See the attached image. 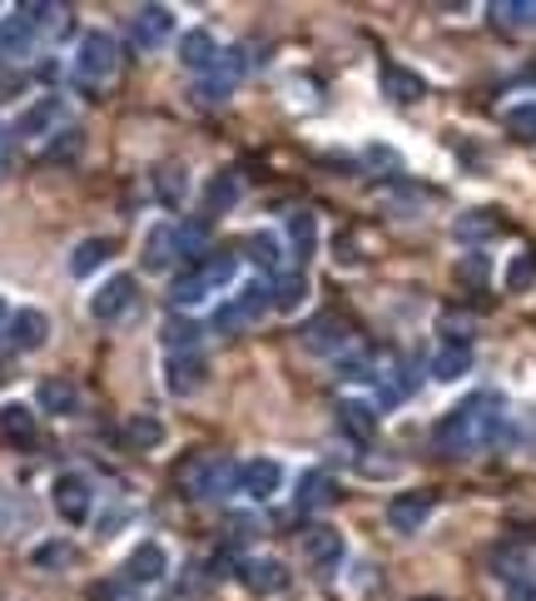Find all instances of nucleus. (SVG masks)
Listing matches in <instances>:
<instances>
[{
    "label": "nucleus",
    "mask_w": 536,
    "mask_h": 601,
    "mask_svg": "<svg viewBox=\"0 0 536 601\" xmlns=\"http://www.w3.org/2000/svg\"><path fill=\"white\" fill-rule=\"evenodd\" d=\"M432 438L447 458H467V452L492 448V442L506 438V403L496 393H472V398H462L437 422Z\"/></svg>",
    "instance_id": "obj_1"
},
{
    "label": "nucleus",
    "mask_w": 536,
    "mask_h": 601,
    "mask_svg": "<svg viewBox=\"0 0 536 601\" xmlns=\"http://www.w3.org/2000/svg\"><path fill=\"white\" fill-rule=\"evenodd\" d=\"M179 482H184V497H194V502H224L244 482V462H234L228 452H208V458L189 462L179 472Z\"/></svg>",
    "instance_id": "obj_2"
},
{
    "label": "nucleus",
    "mask_w": 536,
    "mask_h": 601,
    "mask_svg": "<svg viewBox=\"0 0 536 601\" xmlns=\"http://www.w3.org/2000/svg\"><path fill=\"white\" fill-rule=\"evenodd\" d=\"M115 71H119L115 41H109L105 31H85V35H79V51H75V61H69V75H75L79 90H105V85L115 81Z\"/></svg>",
    "instance_id": "obj_3"
},
{
    "label": "nucleus",
    "mask_w": 536,
    "mask_h": 601,
    "mask_svg": "<svg viewBox=\"0 0 536 601\" xmlns=\"http://www.w3.org/2000/svg\"><path fill=\"white\" fill-rule=\"evenodd\" d=\"M274 309V283H264V279H254V283H244V289L234 293V299L218 309V329L224 333H238V329H248V323H258L264 313Z\"/></svg>",
    "instance_id": "obj_4"
},
{
    "label": "nucleus",
    "mask_w": 536,
    "mask_h": 601,
    "mask_svg": "<svg viewBox=\"0 0 536 601\" xmlns=\"http://www.w3.org/2000/svg\"><path fill=\"white\" fill-rule=\"evenodd\" d=\"M50 497H55V512L69 522V527L89 522V507H95V487H89L85 472H60L55 487H50Z\"/></svg>",
    "instance_id": "obj_5"
},
{
    "label": "nucleus",
    "mask_w": 536,
    "mask_h": 601,
    "mask_svg": "<svg viewBox=\"0 0 536 601\" xmlns=\"http://www.w3.org/2000/svg\"><path fill=\"white\" fill-rule=\"evenodd\" d=\"M135 273H115L109 283H99L95 293H89V319L95 323H119L129 309H135Z\"/></svg>",
    "instance_id": "obj_6"
},
{
    "label": "nucleus",
    "mask_w": 536,
    "mask_h": 601,
    "mask_svg": "<svg viewBox=\"0 0 536 601\" xmlns=\"http://www.w3.org/2000/svg\"><path fill=\"white\" fill-rule=\"evenodd\" d=\"M164 571H169V551L159 547V541H139V547L125 557L119 577H125L135 591H144V587H159V581H164Z\"/></svg>",
    "instance_id": "obj_7"
},
{
    "label": "nucleus",
    "mask_w": 536,
    "mask_h": 601,
    "mask_svg": "<svg viewBox=\"0 0 536 601\" xmlns=\"http://www.w3.org/2000/svg\"><path fill=\"white\" fill-rule=\"evenodd\" d=\"M303 348L323 353V358L347 353V348H353V329H347V319H337V313H318V319L303 329Z\"/></svg>",
    "instance_id": "obj_8"
},
{
    "label": "nucleus",
    "mask_w": 536,
    "mask_h": 601,
    "mask_svg": "<svg viewBox=\"0 0 536 601\" xmlns=\"http://www.w3.org/2000/svg\"><path fill=\"white\" fill-rule=\"evenodd\" d=\"M204 378H208V363L199 358V348L194 353H169L164 358V388L174 393V398H194V393L204 388Z\"/></svg>",
    "instance_id": "obj_9"
},
{
    "label": "nucleus",
    "mask_w": 536,
    "mask_h": 601,
    "mask_svg": "<svg viewBox=\"0 0 536 601\" xmlns=\"http://www.w3.org/2000/svg\"><path fill=\"white\" fill-rule=\"evenodd\" d=\"M179 259H189L184 239H179V224H154V229L144 234V269L149 273H169Z\"/></svg>",
    "instance_id": "obj_10"
},
{
    "label": "nucleus",
    "mask_w": 536,
    "mask_h": 601,
    "mask_svg": "<svg viewBox=\"0 0 536 601\" xmlns=\"http://www.w3.org/2000/svg\"><path fill=\"white\" fill-rule=\"evenodd\" d=\"M169 35H174V11L169 6H139L135 21H129V41L139 51H159Z\"/></svg>",
    "instance_id": "obj_11"
},
{
    "label": "nucleus",
    "mask_w": 536,
    "mask_h": 601,
    "mask_svg": "<svg viewBox=\"0 0 536 601\" xmlns=\"http://www.w3.org/2000/svg\"><path fill=\"white\" fill-rule=\"evenodd\" d=\"M45 339H50V319L40 309L10 313V323H6V348L10 353H35V348H45Z\"/></svg>",
    "instance_id": "obj_12"
},
{
    "label": "nucleus",
    "mask_w": 536,
    "mask_h": 601,
    "mask_svg": "<svg viewBox=\"0 0 536 601\" xmlns=\"http://www.w3.org/2000/svg\"><path fill=\"white\" fill-rule=\"evenodd\" d=\"M432 492H397L393 502H387V527L403 532V537H412V532H422V522L432 517Z\"/></svg>",
    "instance_id": "obj_13"
},
{
    "label": "nucleus",
    "mask_w": 536,
    "mask_h": 601,
    "mask_svg": "<svg viewBox=\"0 0 536 601\" xmlns=\"http://www.w3.org/2000/svg\"><path fill=\"white\" fill-rule=\"evenodd\" d=\"M60 120H65V100H60V95H45V100H35L15 120V135H25V140H45V135H60Z\"/></svg>",
    "instance_id": "obj_14"
},
{
    "label": "nucleus",
    "mask_w": 536,
    "mask_h": 601,
    "mask_svg": "<svg viewBox=\"0 0 536 601\" xmlns=\"http://www.w3.org/2000/svg\"><path fill=\"white\" fill-rule=\"evenodd\" d=\"M278 487H283V462H274V458L244 462V482H238V492H248L254 502H268Z\"/></svg>",
    "instance_id": "obj_15"
},
{
    "label": "nucleus",
    "mask_w": 536,
    "mask_h": 601,
    "mask_svg": "<svg viewBox=\"0 0 536 601\" xmlns=\"http://www.w3.org/2000/svg\"><path fill=\"white\" fill-rule=\"evenodd\" d=\"M238 577H244V587H248V591H258V597H268V591H283V587H288L283 561H274V557H254V561H244V567H238Z\"/></svg>",
    "instance_id": "obj_16"
},
{
    "label": "nucleus",
    "mask_w": 536,
    "mask_h": 601,
    "mask_svg": "<svg viewBox=\"0 0 536 601\" xmlns=\"http://www.w3.org/2000/svg\"><path fill=\"white\" fill-rule=\"evenodd\" d=\"M218 41L208 31H189L184 41H179V61L189 65V71H199V75H214V65H218Z\"/></svg>",
    "instance_id": "obj_17"
},
{
    "label": "nucleus",
    "mask_w": 536,
    "mask_h": 601,
    "mask_svg": "<svg viewBox=\"0 0 536 601\" xmlns=\"http://www.w3.org/2000/svg\"><path fill=\"white\" fill-rule=\"evenodd\" d=\"M462 373H472V343L447 339L442 348L432 353V378H437V383H457Z\"/></svg>",
    "instance_id": "obj_18"
},
{
    "label": "nucleus",
    "mask_w": 536,
    "mask_h": 601,
    "mask_svg": "<svg viewBox=\"0 0 536 601\" xmlns=\"http://www.w3.org/2000/svg\"><path fill=\"white\" fill-rule=\"evenodd\" d=\"M303 557L313 561L318 571H333L337 561H343V537H337L333 527H313V532L303 537Z\"/></svg>",
    "instance_id": "obj_19"
},
{
    "label": "nucleus",
    "mask_w": 536,
    "mask_h": 601,
    "mask_svg": "<svg viewBox=\"0 0 536 601\" xmlns=\"http://www.w3.org/2000/svg\"><path fill=\"white\" fill-rule=\"evenodd\" d=\"M35 41H40V31L25 21V11H15V15L0 21V55H30L35 51Z\"/></svg>",
    "instance_id": "obj_20"
},
{
    "label": "nucleus",
    "mask_w": 536,
    "mask_h": 601,
    "mask_svg": "<svg viewBox=\"0 0 536 601\" xmlns=\"http://www.w3.org/2000/svg\"><path fill=\"white\" fill-rule=\"evenodd\" d=\"M40 412H55V418H69V412H79V388L65 378H45L40 383Z\"/></svg>",
    "instance_id": "obj_21"
},
{
    "label": "nucleus",
    "mask_w": 536,
    "mask_h": 601,
    "mask_svg": "<svg viewBox=\"0 0 536 601\" xmlns=\"http://www.w3.org/2000/svg\"><path fill=\"white\" fill-rule=\"evenodd\" d=\"M337 502V482L328 477V472H303V482H298V507L303 512H323Z\"/></svg>",
    "instance_id": "obj_22"
},
{
    "label": "nucleus",
    "mask_w": 536,
    "mask_h": 601,
    "mask_svg": "<svg viewBox=\"0 0 536 601\" xmlns=\"http://www.w3.org/2000/svg\"><path fill=\"white\" fill-rule=\"evenodd\" d=\"M383 95L387 100H397V105H417L427 95V85H422V75L403 71V65H387L383 71Z\"/></svg>",
    "instance_id": "obj_23"
},
{
    "label": "nucleus",
    "mask_w": 536,
    "mask_h": 601,
    "mask_svg": "<svg viewBox=\"0 0 536 601\" xmlns=\"http://www.w3.org/2000/svg\"><path fill=\"white\" fill-rule=\"evenodd\" d=\"M194 273L199 279H204V289L208 293H218V289H228V283H234V273H238V254H204V259L194 264Z\"/></svg>",
    "instance_id": "obj_24"
},
{
    "label": "nucleus",
    "mask_w": 536,
    "mask_h": 601,
    "mask_svg": "<svg viewBox=\"0 0 536 601\" xmlns=\"http://www.w3.org/2000/svg\"><path fill=\"white\" fill-rule=\"evenodd\" d=\"M0 438L30 448V442H35V412H30L25 403H6V408H0Z\"/></svg>",
    "instance_id": "obj_25"
},
{
    "label": "nucleus",
    "mask_w": 536,
    "mask_h": 601,
    "mask_svg": "<svg viewBox=\"0 0 536 601\" xmlns=\"http://www.w3.org/2000/svg\"><path fill=\"white\" fill-rule=\"evenodd\" d=\"M119 432H125V442H129V448H139V452H149V448H159V442H164V422L149 418V412H129Z\"/></svg>",
    "instance_id": "obj_26"
},
{
    "label": "nucleus",
    "mask_w": 536,
    "mask_h": 601,
    "mask_svg": "<svg viewBox=\"0 0 536 601\" xmlns=\"http://www.w3.org/2000/svg\"><path fill=\"white\" fill-rule=\"evenodd\" d=\"M492 21L502 31H536V0H496Z\"/></svg>",
    "instance_id": "obj_27"
},
{
    "label": "nucleus",
    "mask_w": 536,
    "mask_h": 601,
    "mask_svg": "<svg viewBox=\"0 0 536 601\" xmlns=\"http://www.w3.org/2000/svg\"><path fill=\"white\" fill-rule=\"evenodd\" d=\"M105 259H109V239H79L69 249V279H89Z\"/></svg>",
    "instance_id": "obj_28"
},
{
    "label": "nucleus",
    "mask_w": 536,
    "mask_h": 601,
    "mask_svg": "<svg viewBox=\"0 0 536 601\" xmlns=\"http://www.w3.org/2000/svg\"><path fill=\"white\" fill-rule=\"evenodd\" d=\"M20 11H25V21L35 25L40 35H55L69 25V11L65 6H50V0H30V6H20Z\"/></svg>",
    "instance_id": "obj_29"
},
{
    "label": "nucleus",
    "mask_w": 536,
    "mask_h": 601,
    "mask_svg": "<svg viewBox=\"0 0 536 601\" xmlns=\"http://www.w3.org/2000/svg\"><path fill=\"white\" fill-rule=\"evenodd\" d=\"M238 194H244V184H238L234 174H214V180H208V190H204V210H208V214L234 210Z\"/></svg>",
    "instance_id": "obj_30"
},
{
    "label": "nucleus",
    "mask_w": 536,
    "mask_h": 601,
    "mask_svg": "<svg viewBox=\"0 0 536 601\" xmlns=\"http://www.w3.org/2000/svg\"><path fill=\"white\" fill-rule=\"evenodd\" d=\"M337 422H343V432H353L357 442H367L377 432V412L367 408V403H343V408H337Z\"/></svg>",
    "instance_id": "obj_31"
},
{
    "label": "nucleus",
    "mask_w": 536,
    "mask_h": 601,
    "mask_svg": "<svg viewBox=\"0 0 536 601\" xmlns=\"http://www.w3.org/2000/svg\"><path fill=\"white\" fill-rule=\"evenodd\" d=\"M244 249H248V259H254L264 273H278V269H283V254H278V239H274V234H264V229L248 234Z\"/></svg>",
    "instance_id": "obj_32"
},
{
    "label": "nucleus",
    "mask_w": 536,
    "mask_h": 601,
    "mask_svg": "<svg viewBox=\"0 0 536 601\" xmlns=\"http://www.w3.org/2000/svg\"><path fill=\"white\" fill-rule=\"evenodd\" d=\"M30 561H35L40 571H69L79 561V551L69 547V541H45V547L30 551Z\"/></svg>",
    "instance_id": "obj_33"
},
{
    "label": "nucleus",
    "mask_w": 536,
    "mask_h": 601,
    "mask_svg": "<svg viewBox=\"0 0 536 601\" xmlns=\"http://www.w3.org/2000/svg\"><path fill=\"white\" fill-rule=\"evenodd\" d=\"M30 522V502L25 497H15V492H6L0 487V541L6 537H15L20 527Z\"/></svg>",
    "instance_id": "obj_34"
},
{
    "label": "nucleus",
    "mask_w": 536,
    "mask_h": 601,
    "mask_svg": "<svg viewBox=\"0 0 536 601\" xmlns=\"http://www.w3.org/2000/svg\"><path fill=\"white\" fill-rule=\"evenodd\" d=\"M288 239H293L298 259H308V254H313V244H318V219H313V214H308V210L288 214Z\"/></svg>",
    "instance_id": "obj_35"
},
{
    "label": "nucleus",
    "mask_w": 536,
    "mask_h": 601,
    "mask_svg": "<svg viewBox=\"0 0 536 601\" xmlns=\"http://www.w3.org/2000/svg\"><path fill=\"white\" fill-rule=\"evenodd\" d=\"M303 293H308V279H303V273H278V283H274V309H278V313H293L298 303H303Z\"/></svg>",
    "instance_id": "obj_36"
},
{
    "label": "nucleus",
    "mask_w": 536,
    "mask_h": 601,
    "mask_svg": "<svg viewBox=\"0 0 536 601\" xmlns=\"http://www.w3.org/2000/svg\"><path fill=\"white\" fill-rule=\"evenodd\" d=\"M204 299H208V289L194 269H189L184 279H174V289H169V303H174V309H199Z\"/></svg>",
    "instance_id": "obj_37"
},
{
    "label": "nucleus",
    "mask_w": 536,
    "mask_h": 601,
    "mask_svg": "<svg viewBox=\"0 0 536 601\" xmlns=\"http://www.w3.org/2000/svg\"><path fill=\"white\" fill-rule=\"evenodd\" d=\"M199 333H204V329H199V323L194 319H169L164 323V343H169V353H194V343H199Z\"/></svg>",
    "instance_id": "obj_38"
},
{
    "label": "nucleus",
    "mask_w": 536,
    "mask_h": 601,
    "mask_svg": "<svg viewBox=\"0 0 536 601\" xmlns=\"http://www.w3.org/2000/svg\"><path fill=\"white\" fill-rule=\"evenodd\" d=\"M506 135H516L522 144H536V100H532V105H516V110H506Z\"/></svg>",
    "instance_id": "obj_39"
},
{
    "label": "nucleus",
    "mask_w": 536,
    "mask_h": 601,
    "mask_svg": "<svg viewBox=\"0 0 536 601\" xmlns=\"http://www.w3.org/2000/svg\"><path fill=\"white\" fill-rule=\"evenodd\" d=\"M536 283V254H516L512 269H506V289L512 293H526Z\"/></svg>",
    "instance_id": "obj_40"
},
{
    "label": "nucleus",
    "mask_w": 536,
    "mask_h": 601,
    "mask_svg": "<svg viewBox=\"0 0 536 601\" xmlns=\"http://www.w3.org/2000/svg\"><path fill=\"white\" fill-rule=\"evenodd\" d=\"M154 190L164 204H179L184 200V170H179V164H164V170L154 174Z\"/></svg>",
    "instance_id": "obj_41"
},
{
    "label": "nucleus",
    "mask_w": 536,
    "mask_h": 601,
    "mask_svg": "<svg viewBox=\"0 0 536 601\" xmlns=\"http://www.w3.org/2000/svg\"><path fill=\"white\" fill-rule=\"evenodd\" d=\"M79 150H85V135H79V130H60V140L45 150V160L65 164V160H79Z\"/></svg>",
    "instance_id": "obj_42"
},
{
    "label": "nucleus",
    "mask_w": 536,
    "mask_h": 601,
    "mask_svg": "<svg viewBox=\"0 0 536 601\" xmlns=\"http://www.w3.org/2000/svg\"><path fill=\"white\" fill-rule=\"evenodd\" d=\"M486 234H496L492 210H472L467 219H457V239H486Z\"/></svg>",
    "instance_id": "obj_43"
},
{
    "label": "nucleus",
    "mask_w": 536,
    "mask_h": 601,
    "mask_svg": "<svg viewBox=\"0 0 536 601\" xmlns=\"http://www.w3.org/2000/svg\"><path fill=\"white\" fill-rule=\"evenodd\" d=\"M95 597H99V601H135V587H129L125 577H115V581H99Z\"/></svg>",
    "instance_id": "obj_44"
},
{
    "label": "nucleus",
    "mask_w": 536,
    "mask_h": 601,
    "mask_svg": "<svg viewBox=\"0 0 536 601\" xmlns=\"http://www.w3.org/2000/svg\"><path fill=\"white\" fill-rule=\"evenodd\" d=\"M20 90H25V75H20V71H0V100H15Z\"/></svg>",
    "instance_id": "obj_45"
},
{
    "label": "nucleus",
    "mask_w": 536,
    "mask_h": 601,
    "mask_svg": "<svg viewBox=\"0 0 536 601\" xmlns=\"http://www.w3.org/2000/svg\"><path fill=\"white\" fill-rule=\"evenodd\" d=\"M10 313H15V309H10V303L0 299V348H6V323H10Z\"/></svg>",
    "instance_id": "obj_46"
},
{
    "label": "nucleus",
    "mask_w": 536,
    "mask_h": 601,
    "mask_svg": "<svg viewBox=\"0 0 536 601\" xmlns=\"http://www.w3.org/2000/svg\"><path fill=\"white\" fill-rule=\"evenodd\" d=\"M0 144H6V130H0Z\"/></svg>",
    "instance_id": "obj_47"
}]
</instances>
